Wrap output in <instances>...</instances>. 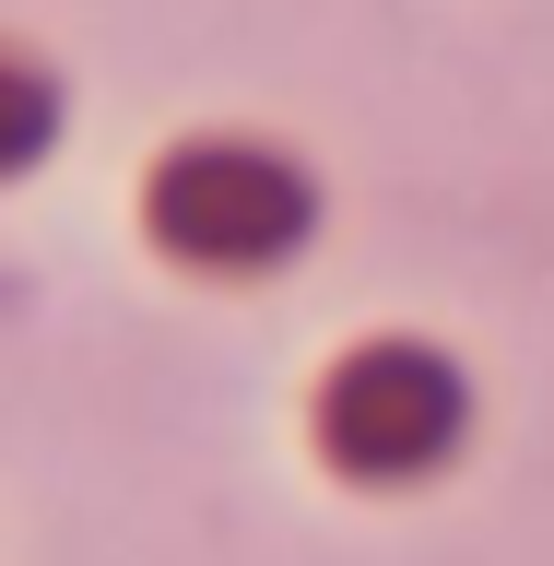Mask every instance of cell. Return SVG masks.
Here are the masks:
<instances>
[{
	"label": "cell",
	"mask_w": 554,
	"mask_h": 566,
	"mask_svg": "<svg viewBox=\"0 0 554 566\" xmlns=\"http://www.w3.org/2000/svg\"><path fill=\"white\" fill-rule=\"evenodd\" d=\"M295 177L260 166V154H177L154 177V237L201 248V260H248V248H283L295 237Z\"/></svg>",
	"instance_id": "1"
},
{
	"label": "cell",
	"mask_w": 554,
	"mask_h": 566,
	"mask_svg": "<svg viewBox=\"0 0 554 566\" xmlns=\"http://www.w3.org/2000/svg\"><path fill=\"white\" fill-rule=\"evenodd\" d=\"M35 142H48V95H35L24 71H0V166H24Z\"/></svg>",
	"instance_id": "2"
}]
</instances>
